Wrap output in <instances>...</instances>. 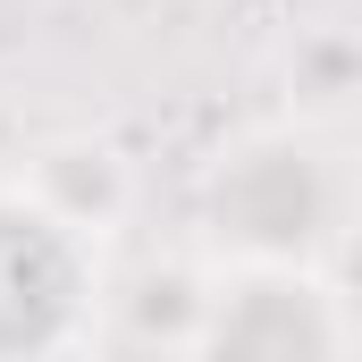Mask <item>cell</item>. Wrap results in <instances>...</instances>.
I'll return each instance as SVG.
<instances>
[{"mask_svg":"<svg viewBox=\"0 0 362 362\" xmlns=\"http://www.w3.org/2000/svg\"><path fill=\"white\" fill-rule=\"evenodd\" d=\"M202 270H337L354 236V152L329 118H253L185 185Z\"/></svg>","mask_w":362,"mask_h":362,"instance_id":"6da1fadb","label":"cell"},{"mask_svg":"<svg viewBox=\"0 0 362 362\" xmlns=\"http://www.w3.org/2000/svg\"><path fill=\"white\" fill-rule=\"evenodd\" d=\"M110 329V245L0 177V362H85Z\"/></svg>","mask_w":362,"mask_h":362,"instance_id":"7a4b0ae2","label":"cell"},{"mask_svg":"<svg viewBox=\"0 0 362 362\" xmlns=\"http://www.w3.org/2000/svg\"><path fill=\"white\" fill-rule=\"evenodd\" d=\"M169 362H354L337 270H202Z\"/></svg>","mask_w":362,"mask_h":362,"instance_id":"3957f363","label":"cell"},{"mask_svg":"<svg viewBox=\"0 0 362 362\" xmlns=\"http://www.w3.org/2000/svg\"><path fill=\"white\" fill-rule=\"evenodd\" d=\"M17 177L34 185L51 211H68L76 228H93L101 245H110L118 219L135 211V169H127V152L101 144V135H59V144H42Z\"/></svg>","mask_w":362,"mask_h":362,"instance_id":"277c9868","label":"cell"}]
</instances>
